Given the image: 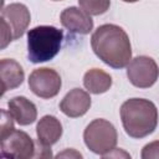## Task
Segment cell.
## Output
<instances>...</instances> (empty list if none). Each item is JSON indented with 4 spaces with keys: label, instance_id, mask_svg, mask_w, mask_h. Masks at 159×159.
Instances as JSON below:
<instances>
[{
    "label": "cell",
    "instance_id": "cell-1",
    "mask_svg": "<svg viewBox=\"0 0 159 159\" xmlns=\"http://www.w3.org/2000/svg\"><path fill=\"white\" fill-rule=\"evenodd\" d=\"M96 56L112 68H123L132 61V46L127 32L118 25L104 24L96 29L91 37Z\"/></svg>",
    "mask_w": 159,
    "mask_h": 159
},
{
    "label": "cell",
    "instance_id": "cell-2",
    "mask_svg": "<svg viewBox=\"0 0 159 159\" xmlns=\"http://www.w3.org/2000/svg\"><path fill=\"white\" fill-rule=\"evenodd\" d=\"M120 119L125 133L135 139L152 134L158 125L155 104L144 98H130L120 106Z\"/></svg>",
    "mask_w": 159,
    "mask_h": 159
},
{
    "label": "cell",
    "instance_id": "cell-3",
    "mask_svg": "<svg viewBox=\"0 0 159 159\" xmlns=\"http://www.w3.org/2000/svg\"><path fill=\"white\" fill-rule=\"evenodd\" d=\"M63 40L62 30L41 25L27 31V57L32 63L52 60L61 50Z\"/></svg>",
    "mask_w": 159,
    "mask_h": 159
},
{
    "label": "cell",
    "instance_id": "cell-4",
    "mask_svg": "<svg viewBox=\"0 0 159 159\" xmlns=\"http://www.w3.org/2000/svg\"><path fill=\"white\" fill-rule=\"evenodd\" d=\"M118 134L114 125L103 118L92 120L83 132V140L86 147L98 155H106L114 150L117 145Z\"/></svg>",
    "mask_w": 159,
    "mask_h": 159
},
{
    "label": "cell",
    "instance_id": "cell-5",
    "mask_svg": "<svg viewBox=\"0 0 159 159\" xmlns=\"http://www.w3.org/2000/svg\"><path fill=\"white\" fill-rule=\"evenodd\" d=\"M129 82L138 88L152 87L159 77V67L149 56H137L127 66Z\"/></svg>",
    "mask_w": 159,
    "mask_h": 159
},
{
    "label": "cell",
    "instance_id": "cell-6",
    "mask_svg": "<svg viewBox=\"0 0 159 159\" xmlns=\"http://www.w3.org/2000/svg\"><path fill=\"white\" fill-rule=\"evenodd\" d=\"M62 86L60 75L48 67L34 70L29 76V87L34 94L40 98L48 99L58 94Z\"/></svg>",
    "mask_w": 159,
    "mask_h": 159
},
{
    "label": "cell",
    "instance_id": "cell-7",
    "mask_svg": "<svg viewBox=\"0 0 159 159\" xmlns=\"http://www.w3.org/2000/svg\"><path fill=\"white\" fill-rule=\"evenodd\" d=\"M35 142L32 138L19 129H12L1 138V155L5 158H34Z\"/></svg>",
    "mask_w": 159,
    "mask_h": 159
},
{
    "label": "cell",
    "instance_id": "cell-8",
    "mask_svg": "<svg viewBox=\"0 0 159 159\" xmlns=\"http://www.w3.org/2000/svg\"><path fill=\"white\" fill-rule=\"evenodd\" d=\"M1 20L5 21L10 27L14 40H17L27 30L31 21V15L26 5L20 2H12L2 7Z\"/></svg>",
    "mask_w": 159,
    "mask_h": 159
},
{
    "label": "cell",
    "instance_id": "cell-9",
    "mask_svg": "<svg viewBox=\"0 0 159 159\" xmlns=\"http://www.w3.org/2000/svg\"><path fill=\"white\" fill-rule=\"evenodd\" d=\"M91 103L92 101L88 92L81 88H73L60 102V109L65 116L70 118H77L87 113Z\"/></svg>",
    "mask_w": 159,
    "mask_h": 159
},
{
    "label": "cell",
    "instance_id": "cell-10",
    "mask_svg": "<svg viewBox=\"0 0 159 159\" xmlns=\"http://www.w3.org/2000/svg\"><path fill=\"white\" fill-rule=\"evenodd\" d=\"M60 20L62 26L70 32L87 35L93 29V20L91 15L76 6H70L65 9L60 15Z\"/></svg>",
    "mask_w": 159,
    "mask_h": 159
},
{
    "label": "cell",
    "instance_id": "cell-11",
    "mask_svg": "<svg viewBox=\"0 0 159 159\" xmlns=\"http://www.w3.org/2000/svg\"><path fill=\"white\" fill-rule=\"evenodd\" d=\"M9 112L15 119V122L20 125H29L34 123L37 118L36 106L22 96H16L7 102Z\"/></svg>",
    "mask_w": 159,
    "mask_h": 159
},
{
    "label": "cell",
    "instance_id": "cell-12",
    "mask_svg": "<svg viewBox=\"0 0 159 159\" xmlns=\"http://www.w3.org/2000/svg\"><path fill=\"white\" fill-rule=\"evenodd\" d=\"M62 124L60 119H57L55 116H43L36 125V135L37 140L41 142L45 145H53L58 142V139L62 135Z\"/></svg>",
    "mask_w": 159,
    "mask_h": 159
},
{
    "label": "cell",
    "instance_id": "cell-13",
    "mask_svg": "<svg viewBox=\"0 0 159 159\" xmlns=\"http://www.w3.org/2000/svg\"><path fill=\"white\" fill-rule=\"evenodd\" d=\"M0 76L2 81V94L17 88L25 80V73L19 62L12 58H2L0 62Z\"/></svg>",
    "mask_w": 159,
    "mask_h": 159
},
{
    "label": "cell",
    "instance_id": "cell-14",
    "mask_svg": "<svg viewBox=\"0 0 159 159\" xmlns=\"http://www.w3.org/2000/svg\"><path fill=\"white\" fill-rule=\"evenodd\" d=\"M83 86L88 92L93 94H101L112 87V77L103 70L91 68L83 76Z\"/></svg>",
    "mask_w": 159,
    "mask_h": 159
},
{
    "label": "cell",
    "instance_id": "cell-15",
    "mask_svg": "<svg viewBox=\"0 0 159 159\" xmlns=\"http://www.w3.org/2000/svg\"><path fill=\"white\" fill-rule=\"evenodd\" d=\"M78 4L87 14L97 16L104 14L109 9L111 0H78Z\"/></svg>",
    "mask_w": 159,
    "mask_h": 159
},
{
    "label": "cell",
    "instance_id": "cell-16",
    "mask_svg": "<svg viewBox=\"0 0 159 159\" xmlns=\"http://www.w3.org/2000/svg\"><path fill=\"white\" fill-rule=\"evenodd\" d=\"M142 159H159V140L145 144L140 153Z\"/></svg>",
    "mask_w": 159,
    "mask_h": 159
},
{
    "label": "cell",
    "instance_id": "cell-17",
    "mask_svg": "<svg viewBox=\"0 0 159 159\" xmlns=\"http://www.w3.org/2000/svg\"><path fill=\"white\" fill-rule=\"evenodd\" d=\"M14 118L10 114V112H6L5 109H1V138L9 134L14 128Z\"/></svg>",
    "mask_w": 159,
    "mask_h": 159
},
{
    "label": "cell",
    "instance_id": "cell-18",
    "mask_svg": "<svg viewBox=\"0 0 159 159\" xmlns=\"http://www.w3.org/2000/svg\"><path fill=\"white\" fill-rule=\"evenodd\" d=\"M50 157H52L51 147L45 145V144H42L41 142L37 140L35 143V154H34V158H50Z\"/></svg>",
    "mask_w": 159,
    "mask_h": 159
},
{
    "label": "cell",
    "instance_id": "cell-19",
    "mask_svg": "<svg viewBox=\"0 0 159 159\" xmlns=\"http://www.w3.org/2000/svg\"><path fill=\"white\" fill-rule=\"evenodd\" d=\"M82 158V154L76 152L75 149H66L56 155V158Z\"/></svg>",
    "mask_w": 159,
    "mask_h": 159
},
{
    "label": "cell",
    "instance_id": "cell-20",
    "mask_svg": "<svg viewBox=\"0 0 159 159\" xmlns=\"http://www.w3.org/2000/svg\"><path fill=\"white\" fill-rule=\"evenodd\" d=\"M122 1H124V2H137L139 0H122Z\"/></svg>",
    "mask_w": 159,
    "mask_h": 159
},
{
    "label": "cell",
    "instance_id": "cell-21",
    "mask_svg": "<svg viewBox=\"0 0 159 159\" xmlns=\"http://www.w3.org/2000/svg\"><path fill=\"white\" fill-rule=\"evenodd\" d=\"M53 1H61V0H53Z\"/></svg>",
    "mask_w": 159,
    "mask_h": 159
}]
</instances>
